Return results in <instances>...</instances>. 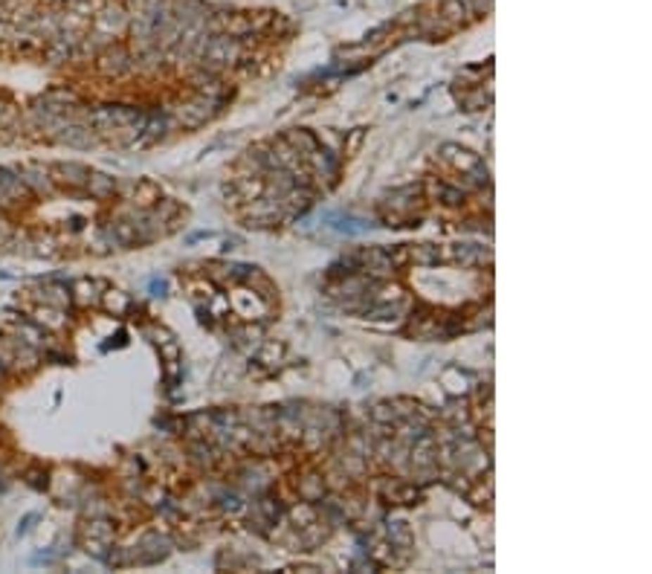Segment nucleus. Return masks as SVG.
<instances>
[{
	"label": "nucleus",
	"mask_w": 652,
	"mask_h": 574,
	"mask_svg": "<svg viewBox=\"0 0 652 574\" xmlns=\"http://www.w3.org/2000/svg\"><path fill=\"white\" fill-rule=\"evenodd\" d=\"M136 67H139V61L125 50V46H116V44L108 46L99 58V70L105 76H125V73H134Z\"/></svg>",
	"instance_id": "obj_1"
},
{
	"label": "nucleus",
	"mask_w": 652,
	"mask_h": 574,
	"mask_svg": "<svg viewBox=\"0 0 652 574\" xmlns=\"http://www.w3.org/2000/svg\"><path fill=\"white\" fill-rule=\"evenodd\" d=\"M56 174H61L58 180H61L64 186H70V189H84V183H87V177H90V172L84 169V165H76V162L58 165Z\"/></svg>",
	"instance_id": "obj_2"
},
{
	"label": "nucleus",
	"mask_w": 652,
	"mask_h": 574,
	"mask_svg": "<svg viewBox=\"0 0 652 574\" xmlns=\"http://www.w3.org/2000/svg\"><path fill=\"white\" fill-rule=\"evenodd\" d=\"M84 189L90 191L93 198H108V195H113L116 180H113V177H108V174H90V177H87V183H84Z\"/></svg>",
	"instance_id": "obj_3"
},
{
	"label": "nucleus",
	"mask_w": 652,
	"mask_h": 574,
	"mask_svg": "<svg viewBox=\"0 0 652 574\" xmlns=\"http://www.w3.org/2000/svg\"><path fill=\"white\" fill-rule=\"evenodd\" d=\"M435 195H438V200H444V203H458V200L464 198V191H461V189H452V186H447V183H438Z\"/></svg>",
	"instance_id": "obj_4"
},
{
	"label": "nucleus",
	"mask_w": 652,
	"mask_h": 574,
	"mask_svg": "<svg viewBox=\"0 0 652 574\" xmlns=\"http://www.w3.org/2000/svg\"><path fill=\"white\" fill-rule=\"evenodd\" d=\"M302 496L305 499H319L322 496V478L319 476H310L307 482L302 485Z\"/></svg>",
	"instance_id": "obj_5"
},
{
	"label": "nucleus",
	"mask_w": 652,
	"mask_h": 574,
	"mask_svg": "<svg viewBox=\"0 0 652 574\" xmlns=\"http://www.w3.org/2000/svg\"><path fill=\"white\" fill-rule=\"evenodd\" d=\"M105 305H108L110 310H125V307H128V296H122L119 291H110L108 299H105Z\"/></svg>",
	"instance_id": "obj_6"
}]
</instances>
